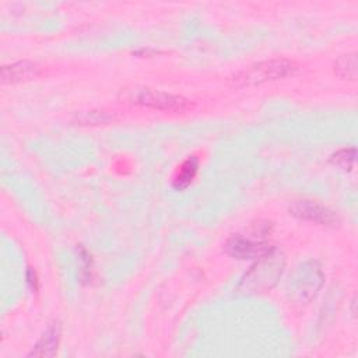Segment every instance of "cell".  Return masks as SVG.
Wrapping results in <instances>:
<instances>
[{
	"instance_id": "6da1fadb",
	"label": "cell",
	"mask_w": 358,
	"mask_h": 358,
	"mask_svg": "<svg viewBox=\"0 0 358 358\" xmlns=\"http://www.w3.org/2000/svg\"><path fill=\"white\" fill-rule=\"evenodd\" d=\"M285 266V257L277 249L270 250L256 260L243 275L239 289L243 292H263L273 288L280 280Z\"/></svg>"
},
{
	"instance_id": "7a4b0ae2",
	"label": "cell",
	"mask_w": 358,
	"mask_h": 358,
	"mask_svg": "<svg viewBox=\"0 0 358 358\" xmlns=\"http://www.w3.org/2000/svg\"><path fill=\"white\" fill-rule=\"evenodd\" d=\"M298 70H299L298 64L287 59L263 60L232 76L229 78V84L235 88L262 85L264 83L294 76L298 73Z\"/></svg>"
},
{
	"instance_id": "3957f363",
	"label": "cell",
	"mask_w": 358,
	"mask_h": 358,
	"mask_svg": "<svg viewBox=\"0 0 358 358\" xmlns=\"http://www.w3.org/2000/svg\"><path fill=\"white\" fill-rule=\"evenodd\" d=\"M122 96L130 103L165 112H186L194 108L193 101L182 95L152 90L148 87L129 88L124 91V94L122 92Z\"/></svg>"
},
{
	"instance_id": "277c9868",
	"label": "cell",
	"mask_w": 358,
	"mask_h": 358,
	"mask_svg": "<svg viewBox=\"0 0 358 358\" xmlns=\"http://www.w3.org/2000/svg\"><path fill=\"white\" fill-rule=\"evenodd\" d=\"M323 271L316 262H306L298 267L292 277V294L296 301H310L322 287Z\"/></svg>"
},
{
	"instance_id": "5b68a950",
	"label": "cell",
	"mask_w": 358,
	"mask_h": 358,
	"mask_svg": "<svg viewBox=\"0 0 358 358\" xmlns=\"http://www.w3.org/2000/svg\"><path fill=\"white\" fill-rule=\"evenodd\" d=\"M289 214L295 218L323 227H336L340 221L336 211L312 200H298L292 203L289 207Z\"/></svg>"
},
{
	"instance_id": "8992f818",
	"label": "cell",
	"mask_w": 358,
	"mask_h": 358,
	"mask_svg": "<svg viewBox=\"0 0 358 358\" xmlns=\"http://www.w3.org/2000/svg\"><path fill=\"white\" fill-rule=\"evenodd\" d=\"M224 249L231 257H235L239 260H246V259L257 260L266 253H268L270 250H273L274 248L264 242H255L241 235H235L227 241Z\"/></svg>"
},
{
	"instance_id": "52a82bcc",
	"label": "cell",
	"mask_w": 358,
	"mask_h": 358,
	"mask_svg": "<svg viewBox=\"0 0 358 358\" xmlns=\"http://www.w3.org/2000/svg\"><path fill=\"white\" fill-rule=\"evenodd\" d=\"M41 74V67L29 60L15 62L13 64H4L0 70L1 84H18L36 78Z\"/></svg>"
},
{
	"instance_id": "ba28073f",
	"label": "cell",
	"mask_w": 358,
	"mask_h": 358,
	"mask_svg": "<svg viewBox=\"0 0 358 358\" xmlns=\"http://www.w3.org/2000/svg\"><path fill=\"white\" fill-rule=\"evenodd\" d=\"M60 334H62L60 323L56 322L49 324L48 329L42 333L41 338L28 352V357H55L59 348Z\"/></svg>"
},
{
	"instance_id": "9c48e42d",
	"label": "cell",
	"mask_w": 358,
	"mask_h": 358,
	"mask_svg": "<svg viewBox=\"0 0 358 358\" xmlns=\"http://www.w3.org/2000/svg\"><path fill=\"white\" fill-rule=\"evenodd\" d=\"M197 169H199V159L194 155L185 159L183 164L180 165L178 175L175 176V179L172 182L173 189L185 190L193 182V179L197 173Z\"/></svg>"
},
{
	"instance_id": "30bf717a",
	"label": "cell",
	"mask_w": 358,
	"mask_h": 358,
	"mask_svg": "<svg viewBox=\"0 0 358 358\" xmlns=\"http://www.w3.org/2000/svg\"><path fill=\"white\" fill-rule=\"evenodd\" d=\"M358 71V62H357V53H345L341 55L334 62V74L343 80H355Z\"/></svg>"
},
{
	"instance_id": "8fae6325",
	"label": "cell",
	"mask_w": 358,
	"mask_h": 358,
	"mask_svg": "<svg viewBox=\"0 0 358 358\" xmlns=\"http://www.w3.org/2000/svg\"><path fill=\"white\" fill-rule=\"evenodd\" d=\"M113 120V116L103 112V110H87L77 113L74 117V122L77 124L83 126H98V124H106Z\"/></svg>"
},
{
	"instance_id": "7c38bea8",
	"label": "cell",
	"mask_w": 358,
	"mask_h": 358,
	"mask_svg": "<svg viewBox=\"0 0 358 358\" xmlns=\"http://www.w3.org/2000/svg\"><path fill=\"white\" fill-rule=\"evenodd\" d=\"M355 155H357V151L354 147L341 148L330 157V162L344 171H351L355 164Z\"/></svg>"
},
{
	"instance_id": "4fadbf2b",
	"label": "cell",
	"mask_w": 358,
	"mask_h": 358,
	"mask_svg": "<svg viewBox=\"0 0 358 358\" xmlns=\"http://www.w3.org/2000/svg\"><path fill=\"white\" fill-rule=\"evenodd\" d=\"M81 260H83V264H81V277L84 281H90L91 278V259L88 256V253L81 249Z\"/></svg>"
},
{
	"instance_id": "5bb4252c",
	"label": "cell",
	"mask_w": 358,
	"mask_h": 358,
	"mask_svg": "<svg viewBox=\"0 0 358 358\" xmlns=\"http://www.w3.org/2000/svg\"><path fill=\"white\" fill-rule=\"evenodd\" d=\"M27 282L29 284V287L32 289H36L38 288V277H36V273L34 270H28L27 271Z\"/></svg>"
}]
</instances>
